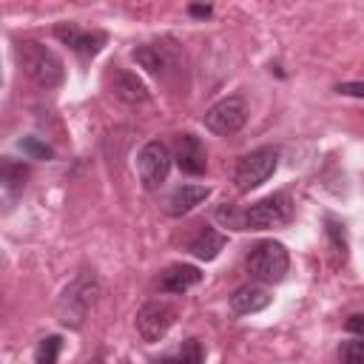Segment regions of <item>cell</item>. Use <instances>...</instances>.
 <instances>
[{
  "label": "cell",
  "instance_id": "cell-4",
  "mask_svg": "<svg viewBox=\"0 0 364 364\" xmlns=\"http://www.w3.org/2000/svg\"><path fill=\"white\" fill-rule=\"evenodd\" d=\"M293 216V202L284 191H276L264 199H259L256 205H250L245 210V230H270V228H282L287 225Z\"/></svg>",
  "mask_w": 364,
  "mask_h": 364
},
{
  "label": "cell",
  "instance_id": "cell-5",
  "mask_svg": "<svg viewBox=\"0 0 364 364\" xmlns=\"http://www.w3.org/2000/svg\"><path fill=\"white\" fill-rule=\"evenodd\" d=\"M276 165H279V148H273V145L256 148V151H250V154H245L239 159L233 182H236L239 191H253V188H259L262 182L270 179Z\"/></svg>",
  "mask_w": 364,
  "mask_h": 364
},
{
  "label": "cell",
  "instance_id": "cell-20",
  "mask_svg": "<svg viewBox=\"0 0 364 364\" xmlns=\"http://www.w3.org/2000/svg\"><path fill=\"white\" fill-rule=\"evenodd\" d=\"M60 347H63V338H60V336H46V338H40V344H37V350H34V364H57Z\"/></svg>",
  "mask_w": 364,
  "mask_h": 364
},
{
  "label": "cell",
  "instance_id": "cell-24",
  "mask_svg": "<svg viewBox=\"0 0 364 364\" xmlns=\"http://www.w3.org/2000/svg\"><path fill=\"white\" fill-rule=\"evenodd\" d=\"M347 330L355 333L358 338H364V313H353V316L347 318Z\"/></svg>",
  "mask_w": 364,
  "mask_h": 364
},
{
  "label": "cell",
  "instance_id": "cell-13",
  "mask_svg": "<svg viewBox=\"0 0 364 364\" xmlns=\"http://www.w3.org/2000/svg\"><path fill=\"white\" fill-rule=\"evenodd\" d=\"M210 196V188L208 185H179L171 191V196L165 199V210L171 216H185L191 213L196 205H202L205 199Z\"/></svg>",
  "mask_w": 364,
  "mask_h": 364
},
{
  "label": "cell",
  "instance_id": "cell-9",
  "mask_svg": "<svg viewBox=\"0 0 364 364\" xmlns=\"http://www.w3.org/2000/svg\"><path fill=\"white\" fill-rule=\"evenodd\" d=\"M134 60L142 68H148L151 74H156V77H168L171 71L179 68V54H176V48L171 43L139 46V48H134Z\"/></svg>",
  "mask_w": 364,
  "mask_h": 364
},
{
  "label": "cell",
  "instance_id": "cell-18",
  "mask_svg": "<svg viewBox=\"0 0 364 364\" xmlns=\"http://www.w3.org/2000/svg\"><path fill=\"white\" fill-rule=\"evenodd\" d=\"M26 176H28V168L23 165V162H14V159H3V168H0V182H3V191H6V196L11 199V196H17L20 191H23V185H26Z\"/></svg>",
  "mask_w": 364,
  "mask_h": 364
},
{
  "label": "cell",
  "instance_id": "cell-8",
  "mask_svg": "<svg viewBox=\"0 0 364 364\" xmlns=\"http://www.w3.org/2000/svg\"><path fill=\"white\" fill-rule=\"evenodd\" d=\"M176 318V310L168 304V301H148L139 313H136V333L142 336V341L154 344V341H162L171 330Z\"/></svg>",
  "mask_w": 364,
  "mask_h": 364
},
{
  "label": "cell",
  "instance_id": "cell-6",
  "mask_svg": "<svg viewBox=\"0 0 364 364\" xmlns=\"http://www.w3.org/2000/svg\"><path fill=\"white\" fill-rule=\"evenodd\" d=\"M171 151L165 142L159 139H151L142 145V151L136 154V171H139V182L148 188V191H156L162 188V182L168 179V171H171Z\"/></svg>",
  "mask_w": 364,
  "mask_h": 364
},
{
  "label": "cell",
  "instance_id": "cell-3",
  "mask_svg": "<svg viewBox=\"0 0 364 364\" xmlns=\"http://www.w3.org/2000/svg\"><path fill=\"white\" fill-rule=\"evenodd\" d=\"M94 296H97V276L94 273H80L60 296L57 301V316L65 327H80L88 307L94 304Z\"/></svg>",
  "mask_w": 364,
  "mask_h": 364
},
{
  "label": "cell",
  "instance_id": "cell-25",
  "mask_svg": "<svg viewBox=\"0 0 364 364\" xmlns=\"http://www.w3.org/2000/svg\"><path fill=\"white\" fill-rule=\"evenodd\" d=\"M338 94H353V97H364V82H344L336 88Z\"/></svg>",
  "mask_w": 364,
  "mask_h": 364
},
{
  "label": "cell",
  "instance_id": "cell-12",
  "mask_svg": "<svg viewBox=\"0 0 364 364\" xmlns=\"http://www.w3.org/2000/svg\"><path fill=\"white\" fill-rule=\"evenodd\" d=\"M270 301H273V296H270L267 287H262V284H242L230 296V310L236 316H250V313L264 310Z\"/></svg>",
  "mask_w": 364,
  "mask_h": 364
},
{
  "label": "cell",
  "instance_id": "cell-16",
  "mask_svg": "<svg viewBox=\"0 0 364 364\" xmlns=\"http://www.w3.org/2000/svg\"><path fill=\"white\" fill-rule=\"evenodd\" d=\"M114 94L122 102H145L148 100V85L134 71H117L114 74Z\"/></svg>",
  "mask_w": 364,
  "mask_h": 364
},
{
  "label": "cell",
  "instance_id": "cell-10",
  "mask_svg": "<svg viewBox=\"0 0 364 364\" xmlns=\"http://www.w3.org/2000/svg\"><path fill=\"white\" fill-rule=\"evenodd\" d=\"M54 34H57V40H63L65 46H71V48H74L77 54H82V57L100 54L102 46L108 43V34H105V31H82V28L74 26V23H60V26L54 28Z\"/></svg>",
  "mask_w": 364,
  "mask_h": 364
},
{
  "label": "cell",
  "instance_id": "cell-22",
  "mask_svg": "<svg viewBox=\"0 0 364 364\" xmlns=\"http://www.w3.org/2000/svg\"><path fill=\"white\" fill-rule=\"evenodd\" d=\"M216 219H219L222 225L233 228V230H245V210H236L233 205H222V208L216 210Z\"/></svg>",
  "mask_w": 364,
  "mask_h": 364
},
{
  "label": "cell",
  "instance_id": "cell-23",
  "mask_svg": "<svg viewBox=\"0 0 364 364\" xmlns=\"http://www.w3.org/2000/svg\"><path fill=\"white\" fill-rule=\"evenodd\" d=\"M20 148H23L31 159H51V156H54V151H51L46 142H40L37 136H26V139L20 142Z\"/></svg>",
  "mask_w": 364,
  "mask_h": 364
},
{
  "label": "cell",
  "instance_id": "cell-19",
  "mask_svg": "<svg viewBox=\"0 0 364 364\" xmlns=\"http://www.w3.org/2000/svg\"><path fill=\"white\" fill-rule=\"evenodd\" d=\"M327 242H330V250H333V262L338 264V262H344L347 259V233H344V225L341 222H336V219H330L327 216Z\"/></svg>",
  "mask_w": 364,
  "mask_h": 364
},
{
  "label": "cell",
  "instance_id": "cell-21",
  "mask_svg": "<svg viewBox=\"0 0 364 364\" xmlns=\"http://www.w3.org/2000/svg\"><path fill=\"white\" fill-rule=\"evenodd\" d=\"M338 358H341V364H364V338L344 341L338 350Z\"/></svg>",
  "mask_w": 364,
  "mask_h": 364
},
{
  "label": "cell",
  "instance_id": "cell-14",
  "mask_svg": "<svg viewBox=\"0 0 364 364\" xmlns=\"http://www.w3.org/2000/svg\"><path fill=\"white\" fill-rule=\"evenodd\" d=\"M202 282L199 267L193 264H171L165 267V273L159 276V287L165 293H188L191 287H196Z\"/></svg>",
  "mask_w": 364,
  "mask_h": 364
},
{
  "label": "cell",
  "instance_id": "cell-15",
  "mask_svg": "<svg viewBox=\"0 0 364 364\" xmlns=\"http://www.w3.org/2000/svg\"><path fill=\"white\" fill-rule=\"evenodd\" d=\"M228 245V236L225 233H219L216 228H199L193 236H191V242H188V250L196 256V259H202V262H210V259H216L219 256V250Z\"/></svg>",
  "mask_w": 364,
  "mask_h": 364
},
{
  "label": "cell",
  "instance_id": "cell-7",
  "mask_svg": "<svg viewBox=\"0 0 364 364\" xmlns=\"http://www.w3.org/2000/svg\"><path fill=\"white\" fill-rule=\"evenodd\" d=\"M245 119H247V105H245V100H242L239 94L219 100V102L210 105V108L205 111V117H202L205 128L213 131V134H219V136L236 134V131L245 125Z\"/></svg>",
  "mask_w": 364,
  "mask_h": 364
},
{
  "label": "cell",
  "instance_id": "cell-2",
  "mask_svg": "<svg viewBox=\"0 0 364 364\" xmlns=\"http://www.w3.org/2000/svg\"><path fill=\"white\" fill-rule=\"evenodd\" d=\"M247 273L264 284H276L284 279L287 267H290V256L284 250L282 242H273V239H264V242H256L250 250H247Z\"/></svg>",
  "mask_w": 364,
  "mask_h": 364
},
{
  "label": "cell",
  "instance_id": "cell-1",
  "mask_svg": "<svg viewBox=\"0 0 364 364\" xmlns=\"http://www.w3.org/2000/svg\"><path fill=\"white\" fill-rule=\"evenodd\" d=\"M14 57H17L20 71L28 80H34L37 85L54 88V85L63 82V60L51 48H46L43 43H37V40H20L17 48H14Z\"/></svg>",
  "mask_w": 364,
  "mask_h": 364
},
{
  "label": "cell",
  "instance_id": "cell-26",
  "mask_svg": "<svg viewBox=\"0 0 364 364\" xmlns=\"http://www.w3.org/2000/svg\"><path fill=\"white\" fill-rule=\"evenodd\" d=\"M191 14H196V17H208V14H210V6H191Z\"/></svg>",
  "mask_w": 364,
  "mask_h": 364
},
{
  "label": "cell",
  "instance_id": "cell-17",
  "mask_svg": "<svg viewBox=\"0 0 364 364\" xmlns=\"http://www.w3.org/2000/svg\"><path fill=\"white\" fill-rule=\"evenodd\" d=\"M154 364H205V350H202L199 338H185L171 353L154 358Z\"/></svg>",
  "mask_w": 364,
  "mask_h": 364
},
{
  "label": "cell",
  "instance_id": "cell-11",
  "mask_svg": "<svg viewBox=\"0 0 364 364\" xmlns=\"http://www.w3.org/2000/svg\"><path fill=\"white\" fill-rule=\"evenodd\" d=\"M173 159L191 176H199L208 168V151H205L202 139L193 136V134H179L176 136V154H173Z\"/></svg>",
  "mask_w": 364,
  "mask_h": 364
}]
</instances>
